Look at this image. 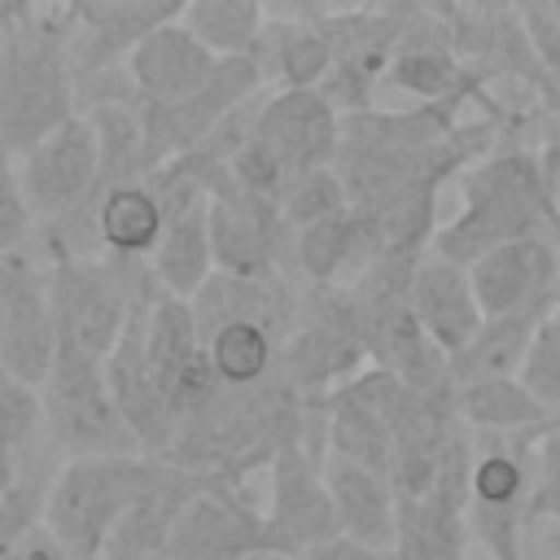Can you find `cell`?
I'll use <instances>...</instances> for the list:
<instances>
[{"mask_svg":"<svg viewBox=\"0 0 560 560\" xmlns=\"http://www.w3.org/2000/svg\"><path fill=\"white\" fill-rule=\"evenodd\" d=\"M70 9L0 4V144L13 162L79 114Z\"/></svg>","mask_w":560,"mask_h":560,"instance_id":"6da1fadb","label":"cell"},{"mask_svg":"<svg viewBox=\"0 0 560 560\" xmlns=\"http://www.w3.org/2000/svg\"><path fill=\"white\" fill-rule=\"evenodd\" d=\"M459 214L438 228L433 254L472 267L499 245L525 236H560V214L542 179L534 144H499L459 175Z\"/></svg>","mask_w":560,"mask_h":560,"instance_id":"7a4b0ae2","label":"cell"},{"mask_svg":"<svg viewBox=\"0 0 560 560\" xmlns=\"http://www.w3.org/2000/svg\"><path fill=\"white\" fill-rule=\"evenodd\" d=\"M341 109L324 92H271L258 101L245 149L228 162L236 184L262 201H280L289 179L328 171L341 149Z\"/></svg>","mask_w":560,"mask_h":560,"instance_id":"3957f363","label":"cell"},{"mask_svg":"<svg viewBox=\"0 0 560 560\" xmlns=\"http://www.w3.org/2000/svg\"><path fill=\"white\" fill-rule=\"evenodd\" d=\"M153 459L158 455H92L66 459L52 472L44 525L70 560H101L109 551L114 529L153 477Z\"/></svg>","mask_w":560,"mask_h":560,"instance_id":"277c9868","label":"cell"},{"mask_svg":"<svg viewBox=\"0 0 560 560\" xmlns=\"http://www.w3.org/2000/svg\"><path fill=\"white\" fill-rule=\"evenodd\" d=\"M542 433V429H538ZM516 438H472L468 468V534L490 560H525L529 494H534V442Z\"/></svg>","mask_w":560,"mask_h":560,"instance_id":"5b68a950","label":"cell"},{"mask_svg":"<svg viewBox=\"0 0 560 560\" xmlns=\"http://www.w3.org/2000/svg\"><path fill=\"white\" fill-rule=\"evenodd\" d=\"M39 407H44V429L52 446L66 451V459L144 455L109 394L105 363L96 359L57 354L48 381L39 385Z\"/></svg>","mask_w":560,"mask_h":560,"instance_id":"8992f818","label":"cell"},{"mask_svg":"<svg viewBox=\"0 0 560 560\" xmlns=\"http://www.w3.org/2000/svg\"><path fill=\"white\" fill-rule=\"evenodd\" d=\"M18 184L35 214V228H52L79 214L101 184V136L92 118L79 109L52 136H44L31 153L18 158Z\"/></svg>","mask_w":560,"mask_h":560,"instance_id":"52a82bcc","label":"cell"},{"mask_svg":"<svg viewBox=\"0 0 560 560\" xmlns=\"http://www.w3.org/2000/svg\"><path fill=\"white\" fill-rule=\"evenodd\" d=\"M0 298H4V346L0 368L22 385L39 389L57 363V315L48 293V258L26 245L0 258Z\"/></svg>","mask_w":560,"mask_h":560,"instance_id":"ba28073f","label":"cell"},{"mask_svg":"<svg viewBox=\"0 0 560 560\" xmlns=\"http://www.w3.org/2000/svg\"><path fill=\"white\" fill-rule=\"evenodd\" d=\"M324 459H328V438L293 442L271 459V503L262 512L276 551L289 560H298L302 551L328 538H341L337 508L324 481Z\"/></svg>","mask_w":560,"mask_h":560,"instance_id":"9c48e42d","label":"cell"},{"mask_svg":"<svg viewBox=\"0 0 560 560\" xmlns=\"http://www.w3.org/2000/svg\"><path fill=\"white\" fill-rule=\"evenodd\" d=\"M407 385L381 368H363L346 385H337L324 398V433L328 455H341L350 464H363L372 472L389 477L394 459V429L407 402Z\"/></svg>","mask_w":560,"mask_h":560,"instance_id":"30bf717a","label":"cell"},{"mask_svg":"<svg viewBox=\"0 0 560 560\" xmlns=\"http://www.w3.org/2000/svg\"><path fill=\"white\" fill-rule=\"evenodd\" d=\"M262 70L254 57L245 61H219L214 79L192 92L188 101L175 105H153V109H136L140 127H144V144H149V166H162L171 158H184L192 149H201L245 101L258 96L262 88Z\"/></svg>","mask_w":560,"mask_h":560,"instance_id":"8fae6325","label":"cell"},{"mask_svg":"<svg viewBox=\"0 0 560 560\" xmlns=\"http://www.w3.org/2000/svg\"><path fill=\"white\" fill-rule=\"evenodd\" d=\"M280 556L267 529V512L245 499L236 481L214 477L179 516L166 560H249V556Z\"/></svg>","mask_w":560,"mask_h":560,"instance_id":"7c38bea8","label":"cell"},{"mask_svg":"<svg viewBox=\"0 0 560 560\" xmlns=\"http://www.w3.org/2000/svg\"><path fill=\"white\" fill-rule=\"evenodd\" d=\"M486 315L542 319L560 302V236H525L468 267Z\"/></svg>","mask_w":560,"mask_h":560,"instance_id":"4fadbf2b","label":"cell"},{"mask_svg":"<svg viewBox=\"0 0 560 560\" xmlns=\"http://www.w3.org/2000/svg\"><path fill=\"white\" fill-rule=\"evenodd\" d=\"M184 18V0H96L70 9V57L79 88L122 70L140 39Z\"/></svg>","mask_w":560,"mask_h":560,"instance_id":"5bb4252c","label":"cell"},{"mask_svg":"<svg viewBox=\"0 0 560 560\" xmlns=\"http://www.w3.org/2000/svg\"><path fill=\"white\" fill-rule=\"evenodd\" d=\"M214 70H219V57L179 18L158 26L149 39H140L136 52L122 61V74H127V88L136 96V109L188 101L192 92H201L214 79Z\"/></svg>","mask_w":560,"mask_h":560,"instance_id":"9a60e30c","label":"cell"},{"mask_svg":"<svg viewBox=\"0 0 560 560\" xmlns=\"http://www.w3.org/2000/svg\"><path fill=\"white\" fill-rule=\"evenodd\" d=\"M201 341L223 324H262L280 341L293 337L302 315V284L293 276H228L214 271L192 298Z\"/></svg>","mask_w":560,"mask_h":560,"instance_id":"2e32d148","label":"cell"},{"mask_svg":"<svg viewBox=\"0 0 560 560\" xmlns=\"http://www.w3.org/2000/svg\"><path fill=\"white\" fill-rule=\"evenodd\" d=\"M411 315H416V324L429 332V341L446 359L459 354L472 341V332L481 328V319H486L468 267H459V262H451V258H442L433 249L416 262V276H411Z\"/></svg>","mask_w":560,"mask_h":560,"instance_id":"e0dca14e","label":"cell"},{"mask_svg":"<svg viewBox=\"0 0 560 560\" xmlns=\"http://www.w3.org/2000/svg\"><path fill=\"white\" fill-rule=\"evenodd\" d=\"M324 481H328V494H332V508H337L341 538L389 556L394 538H398V494H394L389 477L372 472L363 464H350L341 455H328L324 459Z\"/></svg>","mask_w":560,"mask_h":560,"instance_id":"ac0fdd59","label":"cell"},{"mask_svg":"<svg viewBox=\"0 0 560 560\" xmlns=\"http://www.w3.org/2000/svg\"><path fill=\"white\" fill-rule=\"evenodd\" d=\"M92 219H96V236H101V258H114V262H149L166 232V214H162L149 179H127V184L109 188L96 201Z\"/></svg>","mask_w":560,"mask_h":560,"instance_id":"d6986e66","label":"cell"},{"mask_svg":"<svg viewBox=\"0 0 560 560\" xmlns=\"http://www.w3.org/2000/svg\"><path fill=\"white\" fill-rule=\"evenodd\" d=\"M153 276L162 284V293L192 302L206 280L214 276V245H210V201L188 206L179 214H166V232L162 245L153 249Z\"/></svg>","mask_w":560,"mask_h":560,"instance_id":"ffe728a7","label":"cell"},{"mask_svg":"<svg viewBox=\"0 0 560 560\" xmlns=\"http://www.w3.org/2000/svg\"><path fill=\"white\" fill-rule=\"evenodd\" d=\"M455 416L472 438H516V433H538L556 416L521 385L512 381H481V385H459L455 389Z\"/></svg>","mask_w":560,"mask_h":560,"instance_id":"44dd1931","label":"cell"},{"mask_svg":"<svg viewBox=\"0 0 560 560\" xmlns=\"http://www.w3.org/2000/svg\"><path fill=\"white\" fill-rule=\"evenodd\" d=\"M538 319L525 315H486L472 341L451 354V381L459 385H481V381H512L525 368L529 341H534Z\"/></svg>","mask_w":560,"mask_h":560,"instance_id":"7402d4cb","label":"cell"},{"mask_svg":"<svg viewBox=\"0 0 560 560\" xmlns=\"http://www.w3.org/2000/svg\"><path fill=\"white\" fill-rule=\"evenodd\" d=\"M219 61H245L258 52V39L271 22V9L258 0H192L179 18Z\"/></svg>","mask_w":560,"mask_h":560,"instance_id":"603a6c76","label":"cell"},{"mask_svg":"<svg viewBox=\"0 0 560 560\" xmlns=\"http://www.w3.org/2000/svg\"><path fill=\"white\" fill-rule=\"evenodd\" d=\"M280 350H284V341L276 332H267L262 324H223L206 337L210 368L228 389H254V385L271 381L280 368Z\"/></svg>","mask_w":560,"mask_h":560,"instance_id":"cb8c5ba5","label":"cell"},{"mask_svg":"<svg viewBox=\"0 0 560 560\" xmlns=\"http://www.w3.org/2000/svg\"><path fill=\"white\" fill-rule=\"evenodd\" d=\"M276 206H280L284 223H289L293 236H298L302 228H315V223H324V219L350 210V197H346L341 175L328 166V171H306V175L289 179V188L280 192Z\"/></svg>","mask_w":560,"mask_h":560,"instance_id":"d4e9b609","label":"cell"},{"mask_svg":"<svg viewBox=\"0 0 560 560\" xmlns=\"http://www.w3.org/2000/svg\"><path fill=\"white\" fill-rule=\"evenodd\" d=\"M48 486H52L48 464H22L18 486L0 499V560H4V556H9L35 525H44Z\"/></svg>","mask_w":560,"mask_h":560,"instance_id":"484cf974","label":"cell"},{"mask_svg":"<svg viewBox=\"0 0 560 560\" xmlns=\"http://www.w3.org/2000/svg\"><path fill=\"white\" fill-rule=\"evenodd\" d=\"M521 385L560 420V302L538 319L525 368H521Z\"/></svg>","mask_w":560,"mask_h":560,"instance_id":"4316f807","label":"cell"},{"mask_svg":"<svg viewBox=\"0 0 560 560\" xmlns=\"http://www.w3.org/2000/svg\"><path fill=\"white\" fill-rule=\"evenodd\" d=\"M44 424V407H39V389L22 385L13 372L0 368V451L22 455L31 446V438Z\"/></svg>","mask_w":560,"mask_h":560,"instance_id":"83f0119b","label":"cell"},{"mask_svg":"<svg viewBox=\"0 0 560 560\" xmlns=\"http://www.w3.org/2000/svg\"><path fill=\"white\" fill-rule=\"evenodd\" d=\"M35 214L22 197V184H18V162L13 153L0 144V258L4 254H18L26 245H35Z\"/></svg>","mask_w":560,"mask_h":560,"instance_id":"f1b7e54d","label":"cell"},{"mask_svg":"<svg viewBox=\"0 0 560 560\" xmlns=\"http://www.w3.org/2000/svg\"><path fill=\"white\" fill-rule=\"evenodd\" d=\"M529 521L560 525V420H551L534 442V494Z\"/></svg>","mask_w":560,"mask_h":560,"instance_id":"f546056e","label":"cell"},{"mask_svg":"<svg viewBox=\"0 0 560 560\" xmlns=\"http://www.w3.org/2000/svg\"><path fill=\"white\" fill-rule=\"evenodd\" d=\"M521 22H525V35H529L538 61H542L547 74L560 83V4H556V0L525 4V9H521Z\"/></svg>","mask_w":560,"mask_h":560,"instance_id":"4dcf8cb0","label":"cell"},{"mask_svg":"<svg viewBox=\"0 0 560 560\" xmlns=\"http://www.w3.org/2000/svg\"><path fill=\"white\" fill-rule=\"evenodd\" d=\"M534 153L542 162V179H547V192H551L556 214H560V96L538 101V144H534Z\"/></svg>","mask_w":560,"mask_h":560,"instance_id":"1f68e13d","label":"cell"},{"mask_svg":"<svg viewBox=\"0 0 560 560\" xmlns=\"http://www.w3.org/2000/svg\"><path fill=\"white\" fill-rule=\"evenodd\" d=\"M4 560H70V551L48 534V525H35V529H31Z\"/></svg>","mask_w":560,"mask_h":560,"instance_id":"d6a6232c","label":"cell"},{"mask_svg":"<svg viewBox=\"0 0 560 560\" xmlns=\"http://www.w3.org/2000/svg\"><path fill=\"white\" fill-rule=\"evenodd\" d=\"M298 560H389V556H385V551H372V547H359V542H350V538H328V542L302 551Z\"/></svg>","mask_w":560,"mask_h":560,"instance_id":"836d02e7","label":"cell"},{"mask_svg":"<svg viewBox=\"0 0 560 560\" xmlns=\"http://www.w3.org/2000/svg\"><path fill=\"white\" fill-rule=\"evenodd\" d=\"M18 477H22V455H13V451H0V499L18 486Z\"/></svg>","mask_w":560,"mask_h":560,"instance_id":"e575fe53","label":"cell"},{"mask_svg":"<svg viewBox=\"0 0 560 560\" xmlns=\"http://www.w3.org/2000/svg\"><path fill=\"white\" fill-rule=\"evenodd\" d=\"M101 560H166V556H136V551H105Z\"/></svg>","mask_w":560,"mask_h":560,"instance_id":"d590c367","label":"cell"},{"mask_svg":"<svg viewBox=\"0 0 560 560\" xmlns=\"http://www.w3.org/2000/svg\"><path fill=\"white\" fill-rule=\"evenodd\" d=\"M0 346H4V298H0Z\"/></svg>","mask_w":560,"mask_h":560,"instance_id":"8d00e7d4","label":"cell"},{"mask_svg":"<svg viewBox=\"0 0 560 560\" xmlns=\"http://www.w3.org/2000/svg\"><path fill=\"white\" fill-rule=\"evenodd\" d=\"M551 560H560V551H556V556H551Z\"/></svg>","mask_w":560,"mask_h":560,"instance_id":"74e56055","label":"cell"}]
</instances>
